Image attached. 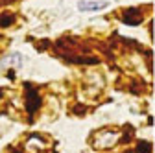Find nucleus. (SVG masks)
<instances>
[{
	"instance_id": "1",
	"label": "nucleus",
	"mask_w": 155,
	"mask_h": 153,
	"mask_svg": "<svg viewBox=\"0 0 155 153\" xmlns=\"http://www.w3.org/2000/svg\"><path fill=\"white\" fill-rule=\"evenodd\" d=\"M105 8V2H80V9L81 11H96V9H102Z\"/></svg>"
}]
</instances>
